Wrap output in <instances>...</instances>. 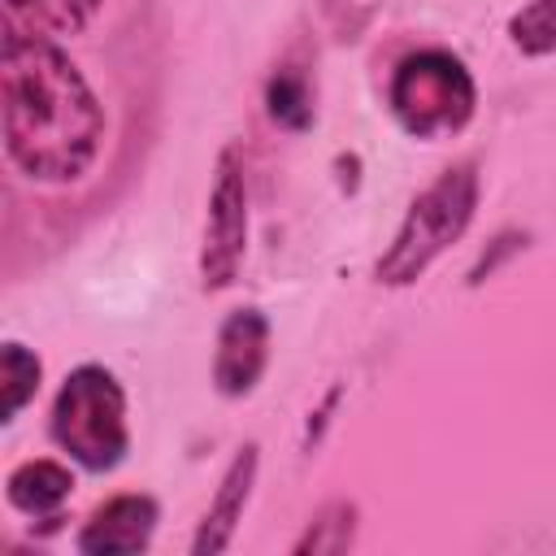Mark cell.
Masks as SVG:
<instances>
[{"mask_svg": "<svg viewBox=\"0 0 556 556\" xmlns=\"http://www.w3.org/2000/svg\"><path fill=\"white\" fill-rule=\"evenodd\" d=\"M4 152L35 182H78L104 143V109L78 65L39 30L4 26L0 43Z\"/></svg>", "mask_w": 556, "mask_h": 556, "instance_id": "1", "label": "cell"}, {"mask_svg": "<svg viewBox=\"0 0 556 556\" xmlns=\"http://www.w3.org/2000/svg\"><path fill=\"white\" fill-rule=\"evenodd\" d=\"M52 443L74 456L91 473H109L130 452V421H126V391L104 365H78L65 374L52 400Z\"/></svg>", "mask_w": 556, "mask_h": 556, "instance_id": "2", "label": "cell"}, {"mask_svg": "<svg viewBox=\"0 0 556 556\" xmlns=\"http://www.w3.org/2000/svg\"><path fill=\"white\" fill-rule=\"evenodd\" d=\"M478 208V169L469 161L443 169L404 213L391 248L378 261V282L408 287L417 282L473 222Z\"/></svg>", "mask_w": 556, "mask_h": 556, "instance_id": "3", "label": "cell"}, {"mask_svg": "<svg viewBox=\"0 0 556 556\" xmlns=\"http://www.w3.org/2000/svg\"><path fill=\"white\" fill-rule=\"evenodd\" d=\"M391 113L413 139H434V135H456L469 126L478 87L465 61L447 48H421L408 52L395 74H391Z\"/></svg>", "mask_w": 556, "mask_h": 556, "instance_id": "4", "label": "cell"}, {"mask_svg": "<svg viewBox=\"0 0 556 556\" xmlns=\"http://www.w3.org/2000/svg\"><path fill=\"white\" fill-rule=\"evenodd\" d=\"M243 252H248V182L235 148H222L208 191L204 243H200V287L204 291L230 287L243 265Z\"/></svg>", "mask_w": 556, "mask_h": 556, "instance_id": "5", "label": "cell"}, {"mask_svg": "<svg viewBox=\"0 0 556 556\" xmlns=\"http://www.w3.org/2000/svg\"><path fill=\"white\" fill-rule=\"evenodd\" d=\"M269 365V321L261 308H235L213 348V387L230 400L248 395Z\"/></svg>", "mask_w": 556, "mask_h": 556, "instance_id": "6", "label": "cell"}, {"mask_svg": "<svg viewBox=\"0 0 556 556\" xmlns=\"http://www.w3.org/2000/svg\"><path fill=\"white\" fill-rule=\"evenodd\" d=\"M156 521H161V508H156L152 495H139V491L113 495L78 530V552L83 556H130V552H143L152 543Z\"/></svg>", "mask_w": 556, "mask_h": 556, "instance_id": "7", "label": "cell"}, {"mask_svg": "<svg viewBox=\"0 0 556 556\" xmlns=\"http://www.w3.org/2000/svg\"><path fill=\"white\" fill-rule=\"evenodd\" d=\"M256 465H261L256 443H243V447L235 452L230 469L222 473L213 504H208L204 517H200V530H195V539H191V552H195V556H217V552L230 547V539H235V530H239V521H243V508H248V500H252Z\"/></svg>", "mask_w": 556, "mask_h": 556, "instance_id": "8", "label": "cell"}, {"mask_svg": "<svg viewBox=\"0 0 556 556\" xmlns=\"http://www.w3.org/2000/svg\"><path fill=\"white\" fill-rule=\"evenodd\" d=\"M70 495H74V473L52 456H30V460L13 465L4 478V500L22 517H35V521H56V513Z\"/></svg>", "mask_w": 556, "mask_h": 556, "instance_id": "9", "label": "cell"}, {"mask_svg": "<svg viewBox=\"0 0 556 556\" xmlns=\"http://www.w3.org/2000/svg\"><path fill=\"white\" fill-rule=\"evenodd\" d=\"M104 0H4V13L22 30L39 35H78Z\"/></svg>", "mask_w": 556, "mask_h": 556, "instance_id": "10", "label": "cell"}, {"mask_svg": "<svg viewBox=\"0 0 556 556\" xmlns=\"http://www.w3.org/2000/svg\"><path fill=\"white\" fill-rule=\"evenodd\" d=\"M352 543H356V504L334 500V504H326V508L308 521V530L295 539L291 556H339V552H348Z\"/></svg>", "mask_w": 556, "mask_h": 556, "instance_id": "11", "label": "cell"}, {"mask_svg": "<svg viewBox=\"0 0 556 556\" xmlns=\"http://www.w3.org/2000/svg\"><path fill=\"white\" fill-rule=\"evenodd\" d=\"M39 374H43V365H39V356H35L26 343H4V352H0L4 421H13V417L35 400V391H39Z\"/></svg>", "mask_w": 556, "mask_h": 556, "instance_id": "12", "label": "cell"}, {"mask_svg": "<svg viewBox=\"0 0 556 556\" xmlns=\"http://www.w3.org/2000/svg\"><path fill=\"white\" fill-rule=\"evenodd\" d=\"M265 109L278 126L287 130H304L313 122V100H308V83L295 70H278L265 87Z\"/></svg>", "mask_w": 556, "mask_h": 556, "instance_id": "13", "label": "cell"}, {"mask_svg": "<svg viewBox=\"0 0 556 556\" xmlns=\"http://www.w3.org/2000/svg\"><path fill=\"white\" fill-rule=\"evenodd\" d=\"M508 35L526 56L556 52V0H530L526 9H517L508 22Z\"/></svg>", "mask_w": 556, "mask_h": 556, "instance_id": "14", "label": "cell"}]
</instances>
